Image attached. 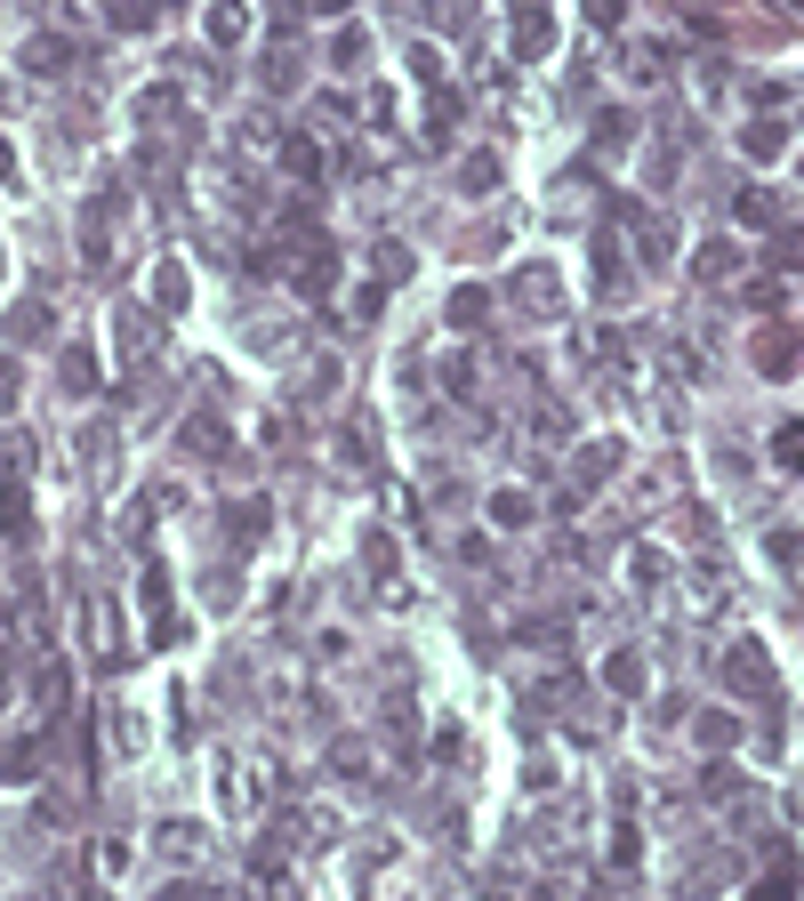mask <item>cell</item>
I'll use <instances>...</instances> for the list:
<instances>
[{
  "instance_id": "15",
  "label": "cell",
  "mask_w": 804,
  "mask_h": 901,
  "mask_svg": "<svg viewBox=\"0 0 804 901\" xmlns=\"http://www.w3.org/2000/svg\"><path fill=\"white\" fill-rule=\"evenodd\" d=\"M732 210H740V225H780V194L772 186H740Z\"/></svg>"
},
{
  "instance_id": "46",
  "label": "cell",
  "mask_w": 804,
  "mask_h": 901,
  "mask_svg": "<svg viewBox=\"0 0 804 901\" xmlns=\"http://www.w3.org/2000/svg\"><path fill=\"white\" fill-rule=\"evenodd\" d=\"M531 901H564V893H555V886H547V893H531Z\"/></svg>"
},
{
  "instance_id": "37",
  "label": "cell",
  "mask_w": 804,
  "mask_h": 901,
  "mask_svg": "<svg viewBox=\"0 0 804 901\" xmlns=\"http://www.w3.org/2000/svg\"><path fill=\"white\" fill-rule=\"evenodd\" d=\"M113 25H121V33H146V25H153V9H146V0H121Z\"/></svg>"
},
{
  "instance_id": "45",
  "label": "cell",
  "mask_w": 804,
  "mask_h": 901,
  "mask_svg": "<svg viewBox=\"0 0 804 901\" xmlns=\"http://www.w3.org/2000/svg\"><path fill=\"white\" fill-rule=\"evenodd\" d=\"M16 170V153H9V137H0V177H9Z\"/></svg>"
},
{
  "instance_id": "33",
  "label": "cell",
  "mask_w": 804,
  "mask_h": 901,
  "mask_svg": "<svg viewBox=\"0 0 804 901\" xmlns=\"http://www.w3.org/2000/svg\"><path fill=\"white\" fill-rule=\"evenodd\" d=\"M265 516H274L265 499H242V507H234V531H242V540H265Z\"/></svg>"
},
{
  "instance_id": "18",
  "label": "cell",
  "mask_w": 804,
  "mask_h": 901,
  "mask_svg": "<svg viewBox=\"0 0 804 901\" xmlns=\"http://www.w3.org/2000/svg\"><path fill=\"white\" fill-rule=\"evenodd\" d=\"M772 459H780V476H804V419L772 427Z\"/></svg>"
},
{
  "instance_id": "31",
  "label": "cell",
  "mask_w": 804,
  "mask_h": 901,
  "mask_svg": "<svg viewBox=\"0 0 804 901\" xmlns=\"http://www.w3.org/2000/svg\"><path fill=\"white\" fill-rule=\"evenodd\" d=\"M628 137H635V121H628V113H604V121H595V153H620Z\"/></svg>"
},
{
  "instance_id": "3",
  "label": "cell",
  "mask_w": 804,
  "mask_h": 901,
  "mask_svg": "<svg viewBox=\"0 0 804 901\" xmlns=\"http://www.w3.org/2000/svg\"><path fill=\"white\" fill-rule=\"evenodd\" d=\"M515 57H555V9L547 0H515Z\"/></svg>"
},
{
  "instance_id": "44",
  "label": "cell",
  "mask_w": 804,
  "mask_h": 901,
  "mask_svg": "<svg viewBox=\"0 0 804 901\" xmlns=\"http://www.w3.org/2000/svg\"><path fill=\"white\" fill-rule=\"evenodd\" d=\"M314 9H322V16H346V9H355V0H314Z\"/></svg>"
},
{
  "instance_id": "21",
  "label": "cell",
  "mask_w": 804,
  "mask_h": 901,
  "mask_svg": "<svg viewBox=\"0 0 804 901\" xmlns=\"http://www.w3.org/2000/svg\"><path fill=\"white\" fill-rule=\"evenodd\" d=\"M370 274H379L386 291H395V282H410V250H403V242H379V250H370Z\"/></svg>"
},
{
  "instance_id": "40",
  "label": "cell",
  "mask_w": 804,
  "mask_h": 901,
  "mask_svg": "<svg viewBox=\"0 0 804 901\" xmlns=\"http://www.w3.org/2000/svg\"><path fill=\"white\" fill-rule=\"evenodd\" d=\"M97 869L121 877V869H129V846H121V837H106V846H97Z\"/></svg>"
},
{
  "instance_id": "23",
  "label": "cell",
  "mask_w": 804,
  "mask_h": 901,
  "mask_svg": "<svg viewBox=\"0 0 804 901\" xmlns=\"http://www.w3.org/2000/svg\"><path fill=\"white\" fill-rule=\"evenodd\" d=\"M765 564H780V571H796V564H804V540H796L789 523H772V531H765Z\"/></svg>"
},
{
  "instance_id": "32",
  "label": "cell",
  "mask_w": 804,
  "mask_h": 901,
  "mask_svg": "<svg viewBox=\"0 0 804 901\" xmlns=\"http://www.w3.org/2000/svg\"><path fill=\"white\" fill-rule=\"evenodd\" d=\"M362 564L379 571V580H395V564H403V556H395V540H386V531H370V540H362Z\"/></svg>"
},
{
  "instance_id": "27",
  "label": "cell",
  "mask_w": 804,
  "mask_h": 901,
  "mask_svg": "<svg viewBox=\"0 0 804 901\" xmlns=\"http://www.w3.org/2000/svg\"><path fill=\"white\" fill-rule=\"evenodd\" d=\"M628 580H635V588H659V580H668V556H659V547H635V556H628Z\"/></svg>"
},
{
  "instance_id": "6",
  "label": "cell",
  "mask_w": 804,
  "mask_h": 901,
  "mask_svg": "<svg viewBox=\"0 0 804 901\" xmlns=\"http://www.w3.org/2000/svg\"><path fill=\"white\" fill-rule=\"evenodd\" d=\"M604 684L620 692V701H635V692L652 684V668H644V652L635 644H620V652H604Z\"/></svg>"
},
{
  "instance_id": "25",
  "label": "cell",
  "mask_w": 804,
  "mask_h": 901,
  "mask_svg": "<svg viewBox=\"0 0 804 901\" xmlns=\"http://www.w3.org/2000/svg\"><path fill=\"white\" fill-rule=\"evenodd\" d=\"M692 732H700V749H732V741H740V716H725V708H708V716H700Z\"/></svg>"
},
{
  "instance_id": "12",
  "label": "cell",
  "mask_w": 804,
  "mask_h": 901,
  "mask_svg": "<svg viewBox=\"0 0 804 901\" xmlns=\"http://www.w3.org/2000/svg\"><path fill=\"white\" fill-rule=\"evenodd\" d=\"M210 40H218V49L250 40V9H242V0H210Z\"/></svg>"
},
{
  "instance_id": "17",
  "label": "cell",
  "mask_w": 804,
  "mask_h": 901,
  "mask_svg": "<svg viewBox=\"0 0 804 901\" xmlns=\"http://www.w3.org/2000/svg\"><path fill=\"white\" fill-rule=\"evenodd\" d=\"M298 291H306V298H330V291H338V258H330V242L314 250V266H298Z\"/></svg>"
},
{
  "instance_id": "29",
  "label": "cell",
  "mask_w": 804,
  "mask_h": 901,
  "mask_svg": "<svg viewBox=\"0 0 804 901\" xmlns=\"http://www.w3.org/2000/svg\"><path fill=\"white\" fill-rule=\"evenodd\" d=\"M265 89H298V49H290V40L265 57Z\"/></svg>"
},
{
  "instance_id": "9",
  "label": "cell",
  "mask_w": 804,
  "mask_h": 901,
  "mask_svg": "<svg viewBox=\"0 0 804 901\" xmlns=\"http://www.w3.org/2000/svg\"><path fill=\"white\" fill-rule=\"evenodd\" d=\"M483 516L491 523H499V531H523V523H540V499H531V491H491V507H483Z\"/></svg>"
},
{
  "instance_id": "1",
  "label": "cell",
  "mask_w": 804,
  "mask_h": 901,
  "mask_svg": "<svg viewBox=\"0 0 804 901\" xmlns=\"http://www.w3.org/2000/svg\"><path fill=\"white\" fill-rule=\"evenodd\" d=\"M507 298H515V314L523 322H564V274H555L547 258H531V266H515V282H507Z\"/></svg>"
},
{
  "instance_id": "2",
  "label": "cell",
  "mask_w": 804,
  "mask_h": 901,
  "mask_svg": "<svg viewBox=\"0 0 804 901\" xmlns=\"http://www.w3.org/2000/svg\"><path fill=\"white\" fill-rule=\"evenodd\" d=\"M725 684L740 692V701H772V692H780V684H772V652L740 637V644L725 652Z\"/></svg>"
},
{
  "instance_id": "48",
  "label": "cell",
  "mask_w": 804,
  "mask_h": 901,
  "mask_svg": "<svg viewBox=\"0 0 804 901\" xmlns=\"http://www.w3.org/2000/svg\"><path fill=\"white\" fill-rule=\"evenodd\" d=\"M475 901H507V893H475Z\"/></svg>"
},
{
  "instance_id": "10",
  "label": "cell",
  "mask_w": 804,
  "mask_h": 901,
  "mask_svg": "<svg viewBox=\"0 0 804 901\" xmlns=\"http://www.w3.org/2000/svg\"><path fill=\"white\" fill-rule=\"evenodd\" d=\"M692 274H700V282H732V274H740V242H725V234L700 242V250H692Z\"/></svg>"
},
{
  "instance_id": "41",
  "label": "cell",
  "mask_w": 804,
  "mask_h": 901,
  "mask_svg": "<svg viewBox=\"0 0 804 901\" xmlns=\"http://www.w3.org/2000/svg\"><path fill=\"white\" fill-rule=\"evenodd\" d=\"M161 846H170V853H201V829H185V822H170V829H161Z\"/></svg>"
},
{
  "instance_id": "39",
  "label": "cell",
  "mask_w": 804,
  "mask_h": 901,
  "mask_svg": "<svg viewBox=\"0 0 804 901\" xmlns=\"http://www.w3.org/2000/svg\"><path fill=\"white\" fill-rule=\"evenodd\" d=\"M443 386H450V395H467V386H475V362L450 355V362H443Z\"/></svg>"
},
{
  "instance_id": "28",
  "label": "cell",
  "mask_w": 804,
  "mask_h": 901,
  "mask_svg": "<svg viewBox=\"0 0 804 901\" xmlns=\"http://www.w3.org/2000/svg\"><path fill=\"white\" fill-rule=\"evenodd\" d=\"M282 161H290V177H322V146H314V137H290Z\"/></svg>"
},
{
  "instance_id": "24",
  "label": "cell",
  "mask_w": 804,
  "mask_h": 901,
  "mask_svg": "<svg viewBox=\"0 0 804 901\" xmlns=\"http://www.w3.org/2000/svg\"><path fill=\"white\" fill-rule=\"evenodd\" d=\"M459 186L467 194H491V186H499V153H467L459 161Z\"/></svg>"
},
{
  "instance_id": "4",
  "label": "cell",
  "mask_w": 804,
  "mask_h": 901,
  "mask_svg": "<svg viewBox=\"0 0 804 901\" xmlns=\"http://www.w3.org/2000/svg\"><path fill=\"white\" fill-rule=\"evenodd\" d=\"M749 355H756V371H765V379H789L796 371V331H789V322H772V331H756Z\"/></svg>"
},
{
  "instance_id": "26",
  "label": "cell",
  "mask_w": 804,
  "mask_h": 901,
  "mask_svg": "<svg viewBox=\"0 0 804 901\" xmlns=\"http://www.w3.org/2000/svg\"><path fill=\"white\" fill-rule=\"evenodd\" d=\"M57 379H65V395H89V386H97V362L81 355V346H65V362H57Z\"/></svg>"
},
{
  "instance_id": "7",
  "label": "cell",
  "mask_w": 804,
  "mask_h": 901,
  "mask_svg": "<svg viewBox=\"0 0 804 901\" xmlns=\"http://www.w3.org/2000/svg\"><path fill=\"white\" fill-rule=\"evenodd\" d=\"M740 153H749V161H780V153H789V121L756 113L749 129H740Z\"/></svg>"
},
{
  "instance_id": "30",
  "label": "cell",
  "mask_w": 804,
  "mask_h": 901,
  "mask_svg": "<svg viewBox=\"0 0 804 901\" xmlns=\"http://www.w3.org/2000/svg\"><path fill=\"white\" fill-rule=\"evenodd\" d=\"M580 16H587L595 33H620L628 25V0H580Z\"/></svg>"
},
{
  "instance_id": "43",
  "label": "cell",
  "mask_w": 804,
  "mask_h": 901,
  "mask_svg": "<svg viewBox=\"0 0 804 901\" xmlns=\"http://www.w3.org/2000/svg\"><path fill=\"white\" fill-rule=\"evenodd\" d=\"M9 403H16V362L0 355V411H9Z\"/></svg>"
},
{
  "instance_id": "36",
  "label": "cell",
  "mask_w": 804,
  "mask_h": 901,
  "mask_svg": "<svg viewBox=\"0 0 804 901\" xmlns=\"http://www.w3.org/2000/svg\"><path fill=\"white\" fill-rule=\"evenodd\" d=\"M9 331H16V338H40V331H49V314H40V306L25 298V306H16V314H9Z\"/></svg>"
},
{
  "instance_id": "14",
  "label": "cell",
  "mask_w": 804,
  "mask_h": 901,
  "mask_svg": "<svg viewBox=\"0 0 804 901\" xmlns=\"http://www.w3.org/2000/svg\"><path fill=\"white\" fill-rule=\"evenodd\" d=\"M177 443L194 450V459H225V427H218L210 411H201V419H185V427H177Z\"/></svg>"
},
{
  "instance_id": "13",
  "label": "cell",
  "mask_w": 804,
  "mask_h": 901,
  "mask_svg": "<svg viewBox=\"0 0 804 901\" xmlns=\"http://www.w3.org/2000/svg\"><path fill=\"white\" fill-rule=\"evenodd\" d=\"M611 476H620V443H587V450H580V476H571V483L595 491V483H611Z\"/></svg>"
},
{
  "instance_id": "11",
  "label": "cell",
  "mask_w": 804,
  "mask_h": 901,
  "mask_svg": "<svg viewBox=\"0 0 804 901\" xmlns=\"http://www.w3.org/2000/svg\"><path fill=\"white\" fill-rule=\"evenodd\" d=\"M749 901H796V853H772V869L749 886Z\"/></svg>"
},
{
  "instance_id": "19",
  "label": "cell",
  "mask_w": 804,
  "mask_h": 901,
  "mask_svg": "<svg viewBox=\"0 0 804 901\" xmlns=\"http://www.w3.org/2000/svg\"><path fill=\"white\" fill-rule=\"evenodd\" d=\"M89 637H97V652H106V661H121V612H113L106 596L89 604Z\"/></svg>"
},
{
  "instance_id": "22",
  "label": "cell",
  "mask_w": 804,
  "mask_h": 901,
  "mask_svg": "<svg viewBox=\"0 0 804 901\" xmlns=\"http://www.w3.org/2000/svg\"><path fill=\"white\" fill-rule=\"evenodd\" d=\"M185 298H194V282H185V266H161V274H153V306H161V314H177Z\"/></svg>"
},
{
  "instance_id": "8",
  "label": "cell",
  "mask_w": 804,
  "mask_h": 901,
  "mask_svg": "<svg viewBox=\"0 0 804 901\" xmlns=\"http://www.w3.org/2000/svg\"><path fill=\"white\" fill-rule=\"evenodd\" d=\"M113 338H121V355H129V362H146V355H153V314H146V306H121V314H113Z\"/></svg>"
},
{
  "instance_id": "42",
  "label": "cell",
  "mask_w": 804,
  "mask_h": 901,
  "mask_svg": "<svg viewBox=\"0 0 804 901\" xmlns=\"http://www.w3.org/2000/svg\"><path fill=\"white\" fill-rule=\"evenodd\" d=\"M0 523H9V531H25V491H16V483L0 491Z\"/></svg>"
},
{
  "instance_id": "47",
  "label": "cell",
  "mask_w": 804,
  "mask_h": 901,
  "mask_svg": "<svg viewBox=\"0 0 804 901\" xmlns=\"http://www.w3.org/2000/svg\"><path fill=\"white\" fill-rule=\"evenodd\" d=\"M796 822H804V789H796Z\"/></svg>"
},
{
  "instance_id": "38",
  "label": "cell",
  "mask_w": 804,
  "mask_h": 901,
  "mask_svg": "<svg viewBox=\"0 0 804 901\" xmlns=\"http://www.w3.org/2000/svg\"><path fill=\"white\" fill-rule=\"evenodd\" d=\"M435 16H443L450 33H467V25H475V0H435Z\"/></svg>"
},
{
  "instance_id": "20",
  "label": "cell",
  "mask_w": 804,
  "mask_h": 901,
  "mask_svg": "<svg viewBox=\"0 0 804 901\" xmlns=\"http://www.w3.org/2000/svg\"><path fill=\"white\" fill-rule=\"evenodd\" d=\"M362 57H370V33L362 25H346L338 40H330V65H338V73H362Z\"/></svg>"
},
{
  "instance_id": "16",
  "label": "cell",
  "mask_w": 804,
  "mask_h": 901,
  "mask_svg": "<svg viewBox=\"0 0 804 901\" xmlns=\"http://www.w3.org/2000/svg\"><path fill=\"white\" fill-rule=\"evenodd\" d=\"M73 65V49L57 33H40V40H25V73H65Z\"/></svg>"
},
{
  "instance_id": "34",
  "label": "cell",
  "mask_w": 804,
  "mask_h": 901,
  "mask_svg": "<svg viewBox=\"0 0 804 901\" xmlns=\"http://www.w3.org/2000/svg\"><path fill=\"white\" fill-rule=\"evenodd\" d=\"M450 121H459V97H443V89H435V106H426V137H435V146L450 137Z\"/></svg>"
},
{
  "instance_id": "5",
  "label": "cell",
  "mask_w": 804,
  "mask_h": 901,
  "mask_svg": "<svg viewBox=\"0 0 804 901\" xmlns=\"http://www.w3.org/2000/svg\"><path fill=\"white\" fill-rule=\"evenodd\" d=\"M443 322H450V331H483V322H491V291H483V282H459V291L443 298Z\"/></svg>"
},
{
  "instance_id": "35",
  "label": "cell",
  "mask_w": 804,
  "mask_h": 901,
  "mask_svg": "<svg viewBox=\"0 0 804 901\" xmlns=\"http://www.w3.org/2000/svg\"><path fill=\"white\" fill-rule=\"evenodd\" d=\"M177 113V89H146L137 97V121H170Z\"/></svg>"
}]
</instances>
